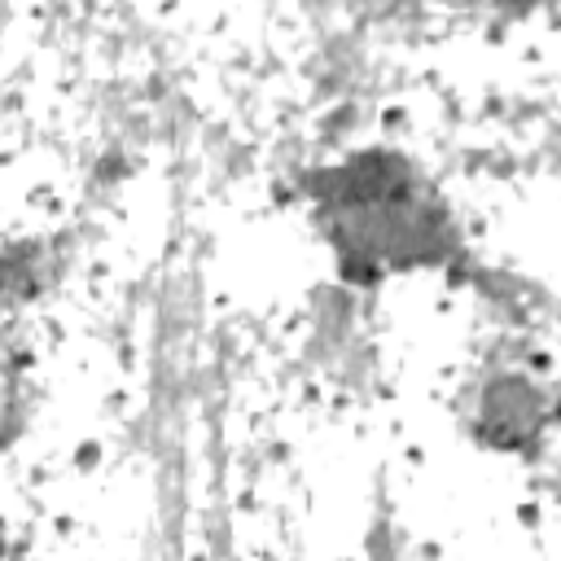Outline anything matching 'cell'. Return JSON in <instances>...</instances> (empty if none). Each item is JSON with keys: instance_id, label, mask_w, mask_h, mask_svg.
I'll return each instance as SVG.
<instances>
[{"instance_id": "obj_1", "label": "cell", "mask_w": 561, "mask_h": 561, "mask_svg": "<svg viewBox=\"0 0 561 561\" xmlns=\"http://www.w3.org/2000/svg\"><path fill=\"white\" fill-rule=\"evenodd\" d=\"M333 210L346 219V237L355 250L425 259L438 237V210L421 202V188L408 175H390V162H368V171H351Z\"/></svg>"}]
</instances>
